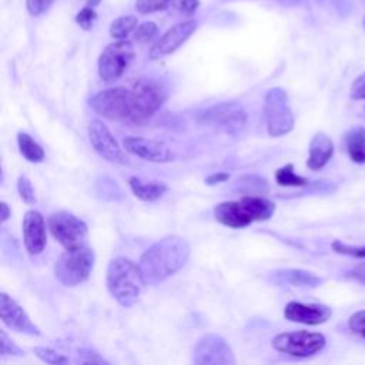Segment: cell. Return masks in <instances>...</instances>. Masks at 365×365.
Returning <instances> with one entry per match:
<instances>
[{"label":"cell","mask_w":365,"mask_h":365,"mask_svg":"<svg viewBox=\"0 0 365 365\" xmlns=\"http://www.w3.org/2000/svg\"><path fill=\"white\" fill-rule=\"evenodd\" d=\"M191 248L185 238L167 235L153 244L140 258L138 267L145 285L158 284L184 267Z\"/></svg>","instance_id":"6da1fadb"},{"label":"cell","mask_w":365,"mask_h":365,"mask_svg":"<svg viewBox=\"0 0 365 365\" xmlns=\"http://www.w3.org/2000/svg\"><path fill=\"white\" fill-rule=\"evenodd\" d=\"M275 204L264 197L245 195L240 200L224 201L215 205L214 217L230 228H244L255 221H265L272 217Z\"/></svg>","instance_id":"7a4b0ae2"},{"label":"cell","mask_w":365,"mask_h":365,"mask_svg":"<svg viewBox=\"0 0 365 365\" xmlns=\"http://www.w3.org/2000/svg\"><path fill=\"white\" fill-rule=\"evenodd\" d=\"M144 285L145 282L138 264L124 257H117L110 261L107 268V288L120 305H134Z\"/></svg>","instance_id":"3957f363"},{"label":"cell","mask_w":365,"mask_h":365,"mask_svg":"<svg viewBox=\"0 0 365 365\" xmlns=\"http://www.w3.org/2000/svg\"><path fill=\"white\" fill-rule=\"evenodd\" d=\"M94 265V251L87 245L66 250L54 265L56 278L66 287H74L84 282Z\"/></svg>","instance_id":"277c9868"},{"label":"cell","mask_w":365,"mask_h":365,"mask_svg":"<svg viewBox=\"0 0 365 365\" xmlns=\"http://www.w3.org/2000/svg\"><path fill=\"white\" fill-rule=\"evenodd\" d=\"M131 115L134 123H143L150 118L165 101L167 90L164 86L151 78H140L130 90Z\"/></svg>","instance_id":"5b68a950"},{"label":"cell","mask_w":365,"mask_h":365,"mask_svg":"<svg viewBox=\"0 0 365 365\" xmlns=\"http://www.w3.org/2000/svg\"><path fill=\"white\" fill-rule=\"evenodd\" d=\"M264 114L271 137L285 135L294 128V114L288 104V96L279 87L271 88L265 94Z\"/></svg>","instance_id":"8992f818"},{"label":"cell","mask_w":365,"mask_h":365,"mask_svg":"<svg viewBox=\"0 0 365 365\" xmlns=\"http://www.w3.org/2000/svg\"><path fill=\"white\" fill-rule=\"evenodd\" d=\"M48 230L66 250L87 245L88 230L86 222L68 211L53 212L48 217Z\"/></svg>","instance_id":"52a82bcc"},{"label":"cell","mask_w":365,"mask_h":365,"mask_svg":"<svg viewBox=\"0 0 365 365\" xmlns=\"http://www.w3.org/2000/svg\"><path fill=\"white\" fill-rule=\"evenodd\" d=\"M325 344L327 339L322 334L309 332L304 329L278 334L272 339L274 349L298 358H307L319 352L325 346Z\"/></svg>","instance_id":"ba28073f"},{"label":"cell","mask_w":365,"mask_h":365,"mask_svg":"<svg viewBox=\"0 0 365 365\" xmlns=\"http://www.w3.org/2000/svg\"><path fill=\"white\" fill-rule=\"evenodd\" d=\"M91 108L101 117L108 120H130L131 97L130 90L124 87H113L97 93L90 100Z\"/></svg>","instance_id":"9c48e42d"},{"label":"cell","mask_w":365,"mask_h":365,"mask_svg":"<svg viewBox=\"0 0 365 365\" xmlns=\"http://www.w3.org/2000/svg\"><path fill=\"white\" fill-rule=\"evenodd\" d=\"M134 57V46L127 40L110 43L98 58V74L104 81H114L123 76Z\"/></svg>","instance_id":"30bf717a"},{"label":"cell","mask_w":365,"mask_h":365,"mask_svg":"<svg viewBox=\"0 0 365 365\" xmlns=\"http://www.w3.org/2000/svg\"><path fill=\"white\" fill-rule=\"evenodd\" d=\"M192 361L194 364H212V365H234L235 358L230 348V345L225 342L224 338H221L217 334H205L202 335L192 352Z\"/></svg>","instance_id":"8fae6325"},{"label":"cell","mask_w":365,"mask_h":365,"mask_svg":"<svg viewBox=\"0 0 365 365\" xmlns=\"http://www.w3.org/2000/svg\"><path fill=\"white\" fill-rule=\"evenodd\" d=\"M201 121L212 124L227 133H237L245 125L247 113L241 104L225 101L202 111Z\"/></svg>","instance_id":"7c38bea8"},{"label":"cell","mask_w":365,"mask_h":365,"mask_svg":"<svg viewBox=\"0 0 365 365\" xmlns=\"http://www.w3.org/2000/svg\"><path fill=\"white\" fill-rule=\"evenodd\" d=\"M88 138L93 148L107 161L125 163V154L107 125L100 120H93L88 124Z\"/></svg>","instance_id":"4fadbf2b"},{"label":"cell","mask_w":365,"mask_h":365,"mask_svg":"<svg viewBox=\"0 0 365 365\" xmlns=\"http://www.w3.org/2000/svg\"><path fill=\"white\" fill-rule=\"evenodd\" d=\"M195 29H197V23L192 20H187L173 26L154 43V46L150 50V58L158 60L164 56L174 53L178 47H181L190 38V36L195 31Z\"/></svg>","instance_id":"5bb4252c"},{"label":"cell","mask_w":365,"mask_h":365,"mask_svg":"<svg viewBox=\"0 0 365 365\" xmlns=\"http://www.w3.org/2000/svg\"><path fill=\"white\" fill-rule=\"evenodd\" d=\"M125 151L153 163H167L173 160V153L164 141L143 138V137H125L123 140Z\"/></svg>","instance_id":"9a60e30c"},{"label":"cell","mask_w":365,"mask_h":365,"mask_svg":"<svg viewBox=\"0 0 365 365\" xmlns=\"http://www.w3.org/2000/svg\"><path fill=\"white\" fill-rule=\"evenodd\" d=\"M0 315L1 321L16 332L40 335V329L31 322L26 311L6 292L0 294Z\"/></svg>","instance_id":"2e32d148"},{"label":"cell","mask_w":365,"mask_h":365,"mask_svg":"<svg viewBox=\"0 0 365 365\" xmlns=\"http://www.w3.org/2000/svg\"><path fill=\"white\" fill-rule=\"evenodd\" d=\"M331 308L322 304H302L298 301H291L285 305L284 309V317L288 321L305 325L324 324L331 318Z\"/></svg>","instance_id":"e0dca14e"},{"label":"cell","mask_w":365,"mask_h":365,"mask_svg":"<svg viewBox=\"0 0 365 365\" xmlns=\"http://www.w3.org/2000/svg\"><path fill=\"white\" fill-rule=\"evenodd\" d=\"M23 240L30 255L40 254L46 247V222L36 210H29L23 218Z\"/></svg>","instance_id":"ac0fdd59"},{"label":"cell","mask_w":365,"mask_h":365,"mask_svg":"<svg viewBox=\"0 0 365 365\" xmlns=\"http://www.w3.org/2000/svg\"><path fill=\"white\" fill-rule=\"evenodd\" d=\"M334 154V143L325 133H315L309 143L307 165L311 170H321Z\"/></svg>","instance_id":"d6986e66"},{"label":"cell","mask_w":365,"mask_h":365,"mask_svg":"<svg viewBox=\"0 0 365 365\" xmlns=\"http://www.w3.org/2000/svg\"><path fill=\"white\" fill-rule=\"evenodd\" d=\"M128 185L135 197L143 201H155L163 197L167 191V185L161 181H143L138 177H131L128 180Z\"/></svg>","instance_id":"ffe728a7"},{"label":"cell","mask_w":365,"mask_h":365,"mask_svg":"<svg viewBox=\"0 0 365 365\" xmlns=\"http://www.w3.org/2000/svg\"><path fill=\"white\" fill-rule=\"evenodd\" d=\"M275 278L279 282H287L295 287H318L322 282V278L308 272L305 269H279L275 272Z\"/></svg>","instance_id":"44dd1931"},{"label":"cell","mask_w":365,"mask_h":365,"mask_svg":"<svg viewBox=\"0 0 365 365\" xmlns=\"http://www.w3.org/2000/svg\"><path fill=\"white\" fill-rule=\"evenodd\" d=\"M346 151L349 158L356 164L365 163V127H352L345 137Z\"/></svg>","instance_id":"7402d4cb"},{"label":"cell","mask_w":365,"mask_h":365,"mask_svg":"<svg viewBox=\"0 0 365 365\" xmlns=\"http://www.w3.org/2000/svg\"><path fill=\"white\" fill-rule=\"evenodd\" d=\"M17 143L23 157L31 163H40L44 158V151L38 143H36L27 133L20 131L17 134Z\"/></svg>","instance_id":"603a6c76"},{"label":"cell","mask_w":365,"mask_h":365,"mask_svg":"<svg viewBox=\"0 0 365 365\" xmlns=\"http://www.w3.org/2000/svg\"><path fill=\"white\" fill-rule=\"evenodd\" d=\"M275 180L279 185H284V187H304L309 184L308 178L294 173L292 164H285L284 167L278 168L275 171Z\"/></svg>","instance_id":"cb8c5ba5"},{"label":"cell","mask_w":365,"mask_h":365,"mask_svg":"<svg viewBox=\"0 0 365 365\" xmlns=\"http://www.w3.org/2000/svg\"><path fill=\"white\" fill-rule=\"evenodd\" d=\"M135 27H137V17L121 16L111 23L110 34L117 40H124Z\"/></svg>","instance_id":"d4e9b609"},{"label":"cell","mask_w":365,"mask_h":365,"mask_svg":"<svg viewBox=\"0 0 365 365\" xmlns=\"http://www.w3.org/2000/svg\"><path fill=\"white\" fill-rule=\"evenodd\" d=\"M331 247L338 254L349 255V257H355V258H365V245H351V244H345V242L336 240L331 244Z\"/></svg>","instance_id":"484cf974"},{"label":"cell","mask_w":365,"mask_h":365,"mask_svg":"<svg viewBox=\"0 0 365 365\" xmlns=\"http://www.w3.org/2000/svg\"><path fill=\"white\" fill-rule=\"evenodd\" d=\"M34 354L44 362L47 364H67L68 362V358H66L64 355L56 352L54 349L51 348H46V346H36L34 349Z\"/></svg>","instance_id":"4316f807"},{"label":"cell","mask_w":365,"mask_h":365,"mask_svg":"<svg viewBox=\"0 0 365 365\" xmlns=\"http://www.w3.org/2000/svg\"><path fill=\"white\" fill-rule=\"evenodd\" d=\"M17 190H19V194H20L21 200L26 204L30 205V204L36 202V194H34L33 184H31V181L26 175H20L19 177V180H17Z\"/></svg>","instance_id":"83f0119b"},{"label":"cell","mask_w":365,"mask_h":365,"mask_svg":"<svg viewBox=\"0 0 365 365\" xmlns=\"http://www.w3.org/2000/svg\"><path fill=\"white\" fill-rule=\"evenodd\" d=\"M168 3H170V0H137L135 9H137V11L147 14V13L164 10L168 6Z\"/></svg>","instance_id":"f1b7e54d"},{"label":"cell","mask_w":365,"mask_h":365,"mask_svg":"<svg viewBox=\"0 0 365 365\" xmlns=\"http://www.w3.org/2000/svg\"><path fill=\"white\" fill-rule=\"evenodd\" d=\"M348 327L354 334L365 338V309L354 312L348 319Z\"/></svg>","instance_id":"f546056e"},{"label":"cell","mask_w":365,"mask_h":365,"mask_svg":"<svg viewBox=\"0 0 365 365\" xmlns=\"http://www.w3.org/2000/svg\"><path fill=\"white\" fill-rule=\"evenodd\" d=\"M238 185H244L248 191L251 188V191H267L268 190V185H267V181L261 177H257V175H245V177H241L238 180Z\"/></svg>","instance_id":"4dcf8cb0"},{"label":"cell","mask_w":365,"mask_h":365,"mask_svg":"<svg viewBox=\"0 0 365 365\" xmlns=\"http://www.w3.org/2000/svg\"><path fill=\"white\" fill-rule=\"evenodd\" d=\"M168 6H171L180 14L191 16L198 7V0H170Z\"/></svg>","instance_id":"1f68e13d"},{"label":"cell","mask_w":365,"mask_h":365,"mask_svg":"<svg viewBox=\"0 0 365 365\" xmlns=\"http://www.w3.org/2000/svg\"><path fill=\"white\" fill-rule=\"evenodd\" d=\"M96 19H97V14H96V11L93 10V7H90V6H86V7H84L81 11H78L77 16H76L77 24H80V27H83L84 30H90L91 26H93V23L96 21Z\"/></svg>","instance_id":"d6a6232c"},{"label":"cell","mask_w":365,"mask_h":365,"mask_svg":"<svg viewBox=\"0 0 365 365\" xmlns=\"http://www.w3.org/2000/svg\"><path fill=\"white\" fill-rule=\"evenodd\" d=\"M0 354L1 355H23L24 352L7 336V334L0 331Z\"/></svg>","instance_id":"836d02e7"},{"label":"cell","mask_w":365,"mask_h":365,"mask_svg":"<svg viewBox=\"0 0 365 365\" xmlns=\"http://www.w3.org/2000/svg\"><path fill=\"white\" fill-rule=\"evenodd\" d=\"M155 33H157V24L153 21H145V23L137 26L134 37L138 41H147V40L153 38Z\"/></svg>","instance_id":"e575fe53"},{"label":"cell","mask_w":365,"mask_h":365,"mask_svg":"<svg viewBox=\"0 0 365 365\" xmlns=\"http://www.w3.org/2000/svg\"><path fill=\"white\" fill-rule=\"evenodd\" d=\"M54 0H26L27 10L33 17H37L48 10Z\"/></svg>","instance_id":"d590c367"},{"label":"cell","mask_w":365,"mask_h":365,"mask_svg":"<svg viewBox=\"0 0 365 365\" xmlns=\"http://www.w3.org/2000/svg\"><path fill=\"white\" fill-rule=\"evenodd\" d=\"M351 97L354 100H364L365 98V71L354 80V83L351 86Z\"/></svg>","instance_id":"8d00e7d4"},{"label":"cell","mask_w":365,"mask_h":365,"mask_svg":"<svg viewBox=\"0 0 365 365\" xmlns=\"http://www.w3.org/2000/svg\"><path fill=\"white\" fill-rule=\"evenodd\" d=\"M78 355L81 356V362H86V364H107L103 358L98 356V354L90 351V349H81L78 351Z\"/></svg>","instance_id":"74e56055"},{"label":"cell","mask_w":365,"mask_h":365,"mask_svg":"<svg viewBox=\"0 0 365 365\" xmlns=\"http://www.w3.org/2000/svg\"><path fill=\"white\" fill-rule=\"evenodd\" d=\"M346 277L351 278V279H355V281H358V282H361V284L365 285V262L355 265V267L346 274Z\"/></svg>","instance_id":"f35d334b"},{"label":"cell","mask_w":365,"mask_h":365,"mask_svg":"<svg viewBox=\"0 0 365 365\" xmlns=\"http://www.w3.org/2000/svg\"><path fill=\"white\" fill-rule=\"evenodd\" d=\"M230 178V174L228 173H214L211 175H208L205 178V182L208 185H214V184H218V182H224Z\"/></svg>","instance_id":"ab89813d"},{"label":"cell","mask_w":365,"mask_h":365,"mask_svg":"<svg viewBox=\"0 0 365 365\" xmlns=\"http://www.w3.org/2000/svg\"><path fill=\"white\" fill-rule=\"evenodd\" d=\"M0 208H1V222H4V221H6V220L10 217L11 211H10L9 205H7L4 201H1V204H0Z\"/></svg>","instance_id":"60d3db41"},{"label":"cell","mask_w":365,"mask_h":365,"mask_svg":"<svg viewBox=\"0 0 365 365\" xmlns=\"http://www.w3.org/2000/svg\"><path fill=\"white\" fill-rule=\"evenodd\" d=\"M98 3H100V0H88V1H87V6L94 7V6H97Z\"/></svg>","instance_id":"b9f144b4"},{"label":"cell","mask_w":365,"mask_h":365,"mask_svg":"<svg viewBox=\"0 0 365 365\" xmlns=\"http://www.w3.org/2000/svg\"><path fill=\"white\" fill-rule=\"evenodd\" d=\"M362 26H364V29H365V16L362 17Z\"/></svg>","instance_id":"7bdbcfd3"},{"label":"cell","mask_w":365,"mask_h":365,"mask_svg":"<svg viewBox=\"0 0 365 365\" xmlns=\"http://www.w3.org/2000/svg\"><path fill=\"white\" fill-rule=\"evenodd\" d=\"M364 110H365V107H364Z\"/></svg>","instance_id":"ee69618b"}]
</instances>
